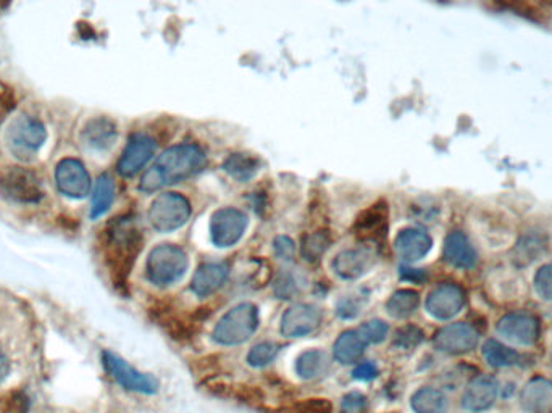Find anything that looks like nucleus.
<instances>
[{
	"label": "nucleus",
	"instance_id": "58836bf2",
	"mask_svg": "<svg viewBox=\"0 0 552 413\" xmlns=\"http://www.w3.org/2000/svg\"><path fill=\"white\" fill-rule=\"evenodd\" d=\"M273 252H275L276 257H280L283 261H291L296 254L294 241L290 240L288 236H278L273 241Z\"/></svg>",
	"mask_w": 552,
	"mask_h": 413
},
{
	"label": "nucleus",
	"instance_id": "f8f14e48",
	"mask_svg": "<svg viewBox=\"0 0 552 413\" xmlns=\"http://www.w3.org/2000/svg\"><path fill=\"white\" fill-rule=\"evenodd\" d=\"M496 329L504 339H508L512 344H518V346L537 344L539 334H541L539 320L535 315L527 312H514L504 315L498 321Z\"/></svg>",
	"mask_w": 552,
	"mask_h": 413
},
{
	"label": "nucleus",
	"instance_id": "dca6fc26",
	"mask_svg": "<svg viewBox=\"0 0 552 413\" xmlns=\"http://www.w3.org/2000/svg\"><path fill=\"white\" fill-rule=\"evenodd\" d=\"M321 323V310L313 304H296L281 317V334L286 338H304Z\"/></svg>",
	"mask_w": 552,
	"mask_h": 413
},
{
	"label": "nucleus",
	"instance_id": "7ed1b4c3",
	"mask_svg": "<svg viewBox=\"0 0 552 413\" xmlns=\"http://www.w3.org/2000/svg\"><path fill=\"white\" fill-rule=\"evenodd\" d=\"M189 269V257L182 247L159 244L153 247L145 261V275L151 283L167 288L178 283Z\"/></svg>",
	"mask_w": 552,
	"mask_h": 413
},
{
	"label": "nucleus",
	"instance_id": "6ab92c4d",
	"mask_svg": "<svg viewBox=\"0 0 552 413\" xmlns=\"http://www.w3.org/2000/svg\"><path fill=\"white\" fill-rule=\"evenodd\" d=\"M431 247H433V240L429 238V232L419 228L402 230L394 241L396 254L407 263L420 261L425 255H429Z\"/></svg>",
	"mask_w": 552,
	"mask_h": 413
},
{
	"label": "nucleus",
	"instance_id": "e433bc0d",
	"mask_svg": "<svg viewBox=\"0 0 552 413\" xmlns=\"http://www.w3.org/2000/svg\"><path fill=\"white\" fill-rule=\"evenodd\" d=\"M367 406V398L362 392H349L341 400L342 413H362Z\"/></svg>",
	"mask_w": 552,
	"mask_h": 413
},
{
	"label": "nucleus",
	"instance_id": "9b49d317",
	"mask_svg": "<svg viewBox=\"0 0 552 413\" xmlns=\"http://www.w3.org/2000/svg\"><path fill=\"white\" fill-rule=\"evenodd\" d=\"M479 334L468 323H450L441 328L433 338L436 350L449 354V356H462L472 352L478 346Z\"/></svg>",
	"mask_w": 552,
	"mask_h": 413
},
{
	"label": "nucleus",
	"instance_id": "37998d69",
	"mask_svg": "<svg viewBox=\"0 0 552 413\" xmlns=\"http://www.w3.org/2000/svg\"><path fill=\"white\" fill-rule=\"evenodd\" d=\"M359 313H360V305L357 304V300H352V299H346L338 305V315L342 319H356Z\"/></svg>",
	"mask_w": 552,
	"mask_h": 413
},
{
	"label": "nucleus",
	"instance_id": "0eeeda50",
	"mask_svg": "<svg viewBox=\"0 0 552 413\" xmlns=\"http://www.w3.org/2000/svg\"><path fill=\"white\" fill-rule=\"evenodd\" d=\"M0 192L18 203H37L44 197L37 174L25 167H10L0 174Z\"/></svg>",
	"mask_w": 552,
	"mask_h": 413
},
{
	"label": "nucleus",
	"instance_id": "bb28decb",
	"mask_svg": "<svg viewBox=\"0 0 552 413\" xmlns=\"http://www.w3.org/2000/svg\"><path fill=\"white\" fill-rule=\"evenodd\" d=\"M115 199V182L109 173H104L95 182L93 201H91V218L102 217L109 211Z\"/></svg>",
	"mask_w": 552,
	"mask_h": 413
},
{
	"label": "nucleus",
	"instance_id": "423d86ee",
	"mask_svg": "<svg viewBox=\"0 0 552 413\" xmlns=\"http://www.w3.org/2000/svg\"><path fill=\"white\" fill-rule=\"evenodd\" d=\"M192 213L191 203L178 192H163L153 199L149 209L151 225L159 232H172L186 225Z\"/></svg>",
	"mask_w": 552,
	"mask_h": 413
},
{
	"label": "nucleus",
	"instance_id": "b1692460",
	"mask_svg": "<svg viewBox=\"0 0 552 413\" xmlns=\"http://www.w3.org/2000/svg\"><path fill=\"white\" fill-rule=\"evenodd\" d=\"M367 344L363 342L360 334L354 329H348L338 336V339L333 344V357L336 362L342 365L356 363L365 352Z\"/></svg>",
	"mask_w": 552,
	"mask_h": 413
},
{
	"label": "nucleus",
	"instance_id": "9d476101",
	"mask_svg": "<svg viewBox=\"0 0 552 413\" xmlns=\"http://www.w3.org/2000/svg\"><path fill=\"white\" fill-rule=\"evenodd\" d=\"M55 182L58 191L70 199H84L91 191V174L83 162L72 157L58 162Z\"/></svg>",
	"mask_w": 552,
	"mask_h": 413
},
{
	"label": "nucleus",
	"instance_id": "4468645a",
	"mask_svg": "<svg viewBox=\"0 0 552 413\" xmlns=\"http://www.w3.org/2000/svg\"><path fill=\"white\" fill-rule=\"evenodd\" d=\"M155 149L157 144L151 136H147L144 133L133 134L116 163V172L123 178H133L151 162Z\"/></svg>",
	"mask_w": 552,
	"mask_h": 413
},
{
	"label": "nucleus",
	"instance_id": "cd10ccee",
	"mask_svg": "<svg viewBox=\"0 0 552 413\" xmlns=\"http://www.w3.org/2000/svg\"><path fill=\"white\" fill-rule=\"evenodd\" d=\"M420 305V296L414 290H399L386 302V310L392 319L406 320L412 317Z\"/></svg>",
	"mask_w": 552,
	"mask_h": 413
},
{
	"label": "nucleus",
	"instance_id": "20e7f679",
	"mask_svg": "<svg viewBox=\"0 0 552 413\" xmlns=\"http://www.w3.org/2000/svg\"><path fill=\"white\" fill-rule=\"evenodd\" d=\"M259 328V309L251 302L232 307L213 329V341L222 346H240L249 341Z\"/></svg>",
	"mask_w": 552,
	"mask_h": 413
},
{
	"label": "nucleus",
	"instance_id": "1a4fd4ad",
	"mask_svg": "<svg viewBox=\"0 0 552 413\" xmlns=\"http://www.w3.org/2000/svg\"><path fill=\"white\" fill-rule=\"evenodd\" d=\"M249 220L244 211L234 207L218 209L211 217V240L220 249L232 247L246 232Z\"/></svg>",
	"mask_w": 552,
	"mask_h": 413
},
{
	"label": "nucleus",
	"instance_id": "79ce46f5",
	"mask_svg": "<svg viewBox=\"0 0 552 413\" xmlns=\"http://www.w3.org/2000/svg\"><path fill=\"white\" fill-rule=\"evenodd\" d=\"M377 375V365L371 362L360 363V365H357L356 370L352 371V377L360 381H370V379H375Z\"/></svg>",
	"mask_w": 552,
	"mask_h": 413
},
{
	"label": "nucleus",
	"instance_id": "72a5a7b5",
	"mask_svg": "<svg viewBox=\"0 0 552 413\" xmlns=\"http://www.w3.org/2000/svg\"><path fill=\"white\" fill-rule=\"evenodd\" d=\"M357 333L360 334L365 344H380L385 341L386 336L389 333V327L383 320H370L367 323H362Z\"/></svg>",
	"mask_w": 552,
	"mask_h": 413
},
{
	"label": "nucleus",
	"instance_id": "393cba45",
	"mask_svg": "<svg viewBox=\"0 0 552 413\" xmlns=\"http://www.w3.org/2000/svg\"><path fill=\"white\" fill-rule=\"evenodd\" d=\"M331 365V357L321 349H310L305 350L296 360V373L304 379H315V378L327 375Z\"/></svg>",
	"mask_w": 552,
	"mask_h": 413
},
{
	"label": "nucleus",
	"instance_id": "7c9ffc66",
	"mask_svg": "<svg viewBox=\"0 0 552 413\" xmlns=\"http://www.w3.org/2000/svg\"><path fill=\"white\" fill-rule=\"evenodd\" d=\"M331 244V236L327 230H320L310 234H305L304 240L301 242V254L305 261L315 263L319 261Z\"/></svg>",
	"mask_w": 552,
	"mask_h": 413
},
{
	"label": "nucleus",
	"instance_id": "6e6552de",
	"mask_svg": "<svg viewBox=\"0 0 552 413\" xmlns=\"http://www.w3.org/2000/svg\"><path fill=\"white\" fill-rule=\"evenodd\" d=\"M102 363L110 377L128 391L139 392V394H155L159 391L157 378L136 370L122 357L116 356L110 350L102 352Z\"/></svg>",
	"mask_w": 552,
	"mask_h": 413
},
{
	"label": "nucleus",
	"instance_id": "c85d7f7f",
	"mask_svg": "<svg viewBox=\"0 0 552 413\" xmlns=\"http://www.w3.org/2000/svg\"><path fill=\"white\" fill-rule=\"evenodd\" d=\"M415 413H446L448 398L435 388H421L410 399Z\"/></svg>",
	"mask_w": 552,
	"mask_h": 413
},
{
	"label": "nucleus",
	"instance_id": "4be33fe9",
	"mask_svg": "<svg viewBox=\"0 0 552 413\" xmlns=\"http://www.w3.org/2000/svg\"><path fill=\"white\" fill-rule=\"evenodd\" d=\"M116 136V124L107 116H95L89 120L81 131V141L86 147L97 152L109 151L110 147L115 144Z\"/></svg>",
	"mask_w": 552,
	"mask_h": 413
},
{
	"label": "nucleus",
	"instance_id": "f03ea898",
	"mask_svg": "<svg viewBox=\"0 0 552 413\" xmlns=\"http://www.w3.org/2000/svg\"><path fill=\"white\" fill-rule=\"evenodd\" d=\"M207 163L205 153L196 144H178L168 147L147 168L139 182V191L151 194L162 188L184 182L199 173Z\"/></svg>",
	"mask_w": 552,
	"mask_h": 413
},
{
	"label": "nucleus",
	"instance_id": "39448f33",
	"mask_svg": "<svg viewBox=\"0 0 552 413\" xmlns=\"http://www.w3.org/2000/svg\"><path fill=\"white\" fill-rule=\"evenodd\" d=\"M47 139V131L34 116L20 115L8 126L5 141L15 159L29 162L34 159Z\"/></svg>",
	"mask_w": 552,
	"mask_h": 413
},
{
	"label": "nucleus",
	"instance_id": "a18cd8bd",
	"mask_svg": "<svg viewBox=\"0 0 552 413\" xmlns=\"http://www.w3.org/2000/svg\"><path fill=\"white\" fill-rule=\"evenodd\" d=\"M8 373H10V360H8V357L0 350V385L7 379Z\"/></svg>",
	"mask_w": 552,
	"mask_h": 413
},
{
	"label": "nucleus",
	"instance_id": "473e14b6",
	"mask_svg": "<svg viewBox=\"0 0 552 413\" xmlns=\"http://www.w3.org/2000/svg\"><path fill=\"white\" fill-rule=\"evenodd\" d=\"M423 339H425V334L420 328L407 325V327L399 328L396 331L394 339H392V346L400 349V350H414L417 346H420Z\"/></svg>",
	"mask_w": 552,
	"mask_h": 413
},
{
	"label": "nucleus",
	"instance_id": "ddd939ff",
	"mask_svg": "<svg viewBox=\"0 0 552 413\" xmlns=\"http://www.w3.org/2000/svg\"><path fill=\"white\" fill-rule=\"evenodd\" d=\"M464 305V290L454 283L438 284L435 290L429 292L425 302L427 312L439 321H448L458 317Z\"/></svg>",
	"mask_w": 552,
	"mask_h": 413
},
{
	"label": "nucleus",
	"instance_id": "412c9836",
	"mask_svg": "<svg viewBox=\"0 0 552 413\" xmlns=\"http://www.w3.org/2000/svg\"><path fill=\"white\" fill-rule=\"evenodd\" d=\"M228 273L230 269L225 263H218V261L202 263L191 280V290L199 298H209L225 284Z\"/></svg>",
	"mask_w": 552,
	"mask_h": 413
},
{
	"label": "nucleus",
	"instance_id": "c03bdc74",
	"mask_svg": "<svg viewBox=\"0 0 552 413\" xmlns=\"http://www.w3.org/2000/svg\"><path fill=\"white\" fill-rule=\"evenodd\" d=\"M400 276H402L404 280H407V281L421 283V281L427 278V273H425L423 270L402 269L400 270Z\"/></svg>",
	"mask_w": 552,
	"mask_h": 413
},
{
	"label": "nucleus",
	"instance_id": "2f4dec72",
	"mask_svg": "<svg viewBox=\"0 0 552 413\" xmlns=\"http://www.w3.org/2000/svg\"><path fill=\"white\" fill-rule=\"evenodd\" d=\"M278 352H280V346L276 342L267 341L255 344L247 354V363L255 369H261L273 362Z\"/></svg>",
	"mask_w": 552,
	"mask_h": 413
},
{
	"label": "nucleus",
	"instance_id": "aec40b11",
	"mask_svg": "<svg viewBox=\"0 0 552 413\" xmlns=\"http://www.w3.org/2000/svg\"><path fill=\"white\" fill-rule=\"evenodd\" d=\"M443 259L454 269L472 270L477 267L478 254L464 232L454 231L444 241Z\"/></svg>",
	"mask_w": 552,
	"mask_h": 413
},
{
	"label": "nucleus",
	"instance_id": "f3484780",
	"mask_svg": "<svg viewBox=\"0 0 552 413\" xmlns=\"http://www.w3.org/2000/svg\"><path fill=\"white\" fill-rule=\"evenodd\" d=\"M352 231L359 240L365 241L369 244L380 242V240L386 238V231H388V205L386 202L381 201V202L373 203L370 209L362 211L357 218Z\"/></svg>",
	"mask_w": 552,
	"mask_h": 413
},
{
	"label": "nucleus",
	"instance_id": "a878e982",
	"mask_svg": "<svg viewBox=\"0 0 552 413\" xmlns=\"http://www.w3.org/2000/svg\"><path fill=\"white\" fill-rule=\"evenodd\" d=\"M223 170L232 180L240 182H251L261 170V160L251 153H232L223 163Z\"/></svg>",
	"mask_w": 552,
	"mask_h": 413
},
{
	"label": "nucleus",
	"instance_id": "5701e85b",
	"mask_svg": "<svg viewBox=\"0 0 552 413\" xmlns=\"http://www.w3.org/2000/svg\"><path fill=\"white\" fill-rule=\"evenodd\" d=\"M520 406L527 413H552V383L546 378H533L523 386Z\"/></svg>",
	"mask_w": 552,
	"mask_h": 413
},
{
	"label": "nucleus",
	"instance_id": "c9c22d12",
	"mask_svg": "<svg viewBox=\"0 0 552 413\" xmlns=\"http://www.w3.org/2000/svg\"><path fill=\"white\" fill-rule=\"evenodd\" d=\"M299 292L298 281L292 273L283 271L275 281V294L280 299H292Z\"/></svg>",
	"mask_w": 552,
	"mask_h": 413
},
{
	"label": "nucleus",
	"instance_id": "4c0bfd02",
	"mask_svg": "<svg viewBox=\"0 0 552 413\" xmlns=\"http://www.w3.org/2000/svg\"><path fill=\"white\" fill-rule=\"evenodd\" d=\"M15 99L14 89L7 86L5 83H0V123L5 116L10 115L15 109Z\"/></svg>",
	"mask_w": 552,
	"mask_h": 413
},
{
	"label": "nucleus",
	"instance_id": "f704fd0d",
	"mask_svg": "<svg viewBox=\"0 0 552 413\" xmlns=\"http://www.w3.org/2000/svg\"><path fill=\"white\" fill-rule=\"evenodd\" d=\"M533 283H535L537 296L543 300L552 302V261L546 263L541 269H537Z\"/></svg>",
	"mask_w": 552,
	"mask_h": 413
},
{
	"label": "nucleus",
	"instance_id": "a211bd4d",
	"mask_svg": "<svg viewBox=\"0 0 552 413\" xmlns=\"http://www.w3.org/2000/svg\"><path fill=\"white\" fill-rule=\"evenodd\" d=\"M498 381L489 375H479L465 388L462 407L468 412H483L493 406L498 398Z\"/></svg>",
	"mask_w": 552,
	"mask_h": 413
},
{
	"label": "nucleus",
	"instance_id": "f257e3e1",
	"mask_svg": "<svg viewBox=\"0 0 552 413\" xmlns=\"http://www.w3.org/2000/svg\"><path fill=\"white\" fill-rule=\"evenodd\" d=\"M144 238L134 215L112 218L101 238L102 259L109 271L110 281L118 292L126 294L128 280L143 251Z\"/></svg>",
	"mask_w": 552,
	"mask_h": 413
},
{
	"label": "nucleus",
	"instance_id": "ea45409f",
	"mask_svg": "<svg viewBox=\"0 0 552 413\" xmlns=\"http://www.w3.org/2000/svg\"><path fill=\"white\" fill-rule=\"evenodd\" d=\"M28 407L29 400L26 394L14 392V394H10V398L5 402V413H26Z\"/></svg>",
	"mask_w": 552,
	"mask_h": 413
},
{
	"label": "nucleus",
	"instance_id": "2eb2a0df",
	"mask_svg": "<svg viewBox=\"0 0 552 413\" xmlns=\"http://www.w3.org/2000/svg\"><path fill=\"white\" fill-rule=\"evenodd\" d=\"M378 254L373 246H360L356 249H348L336 255L333 261V270L336 275L354 281L367 275L377 265Z\"/></svg>",
	"mask_w": 552,
	"mask_h": 413
},
{
	"label": "nucleus",
	"instance_id": "c756f323",
	"mask_svg": "<svg viewBox=\"0 0 552 413\" xmlns=\"http://www.w3.org/2000/svg\"><path fill=\"white\" fill-rule=\"evenodd\" d=\"M483 357L488 365H491L494 369L514 367L522 362V356L517 352L516 349L508 348L496 339H488L483 344Z\"/></svg>",
	"mask_w": 552,
	"mask_h": 413
},
{
	"label": "nucleus",
	"instance_id": "a19ab883",
	"mask_svg": "<svg viewBox=\"0 0 552 413\" xmlns=\"http://www.w3.org/2000/svg\"><path fill=\"white\" fill-rule=\"evenodd\" d=\"M331 404L325 399H309L304 404H299L296 413H330Z\"/></svg>",
	"mask_w": 552,
	"mask_h": 413
}]
</instances>
